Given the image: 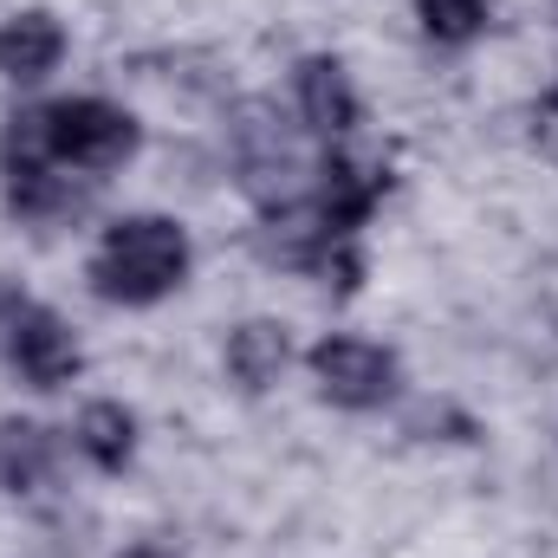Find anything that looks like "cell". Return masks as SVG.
Masks as SVG:
<instances>
[{
    "instance_id": "6da1fadb",
    "label": "cell",
    "mask_w": 558,
    "mask_h": 558,
    "mask_svg": "<svg viewBox=\"0 0 558 558\" xmlns=\"http://www.w3.org/2000/svg\"><path fill=\"white\" fill-rule=\"evenodd\" d=\"M189 279V234L169 215H124L92 254V292L111 305H156Z\"/></svg>"
},
{
    "instance_id": "7a4b0ae2",
    "label": "cell",
    "mask_w": 558,
    "mask_h": 558,
    "mask_svg": "<svg viewBox=\"0 0 558 558\" xmlns=\"http://www.w3.org/2000/svg\"><path fill=\"white\" fill-rule=\"evenodd\" d=\"M0 175H7V208H13L20 221H65V215H78V202H85V189L52 162V149H46V118H39V111L7 118V131H0Z\"/></svg>"
},
{
    "instance_id": "3957f363",
    "label": "cell",
    "mask_w": 558,
    "mask_h": 558,
    "mask_svg": "<svg viewBox=\"0 0 558 558\" xmlns=\"http://www.w3.org/2000/svg\"><path fill=\"white\" fill-rule=\"evenodd\" d=\"M39 118H46V149H52L59 169L105 175V169L137 156V118L111 98H59Z\"/></svg>"
},
{
    "instance_id": "277c9868",
    "label": "cell",
    "mask_w": 558,
    "mask_h": 558,
    "mask_svg": "<svg viewBox=\"0 0 558 558\" xmlns=\"http://www.w3.org/2000/svg\"><path fill=\"white\" fill-rule=\"evenodd\" d=\"M0 357L33 390H59V384L78 377V338H72V325L52 305L26 299L13 286H0Z\"/></svg>"
},
{
    "instance_id": "5b68a950",
    "label": "cell",
    "mask_w": 558,
    "mask_h": 558,
    "mask_svg": "<svg viewBox=\"0 0 558 558\" xmlns=\"http://www.w3.org/2000/svg\"><path fill=\"white\" fill-rule=\"evenodd\" d=\"M305 364L318 377V397L338 410H384L397 397V357L371 338H325Z\"/></svg>"
},
{
    "instance_id": "8992f818",
    "label": "cell",
    "mask_w": 558,
    "mask_h": 558,
    "mask_svg": "<svg viewBox=\"0 0 558 558\" xmlns=\"http://www.w3.org/2000/svg\"><path fill=\"white\" fill-rule=\"evenodd\" d=\"M325 182H318V221L338 234V241H357V228L377 215V202H384V189H390V175L377 169V162H357V156H331L325 169H318Z\"/></svg>"
},
{
    "instance_id": "52a82bcc",
    "label": "cell",
    "mask_w": 558,
    "mask_h": 558,
    "mask_svg": "<svg viewBox=\"0 0 558 558\" xmlns=\"http://www.w3.org/2000/svg\"><path fill=\"white\" fill-rule=\"evenodd\" d=\"M234 162H241V182L260 195V202H286V175L299 169V149L292 137L274 124V111H247L241 131H234Z\"/></svg>"
},
{
    "instance_id": "ba28073f",
    "label": "cell",
    "mask_w": 558,
    "mask_h": 558,
    "mask_svg": "<svg viewBox=\"0 0 558 558\" xmlns=\"http://www.w3.org/2000/svg\"><path fill=\"white\" fill-rule=\"evenodd\" d=\"M299 118L318 131V137H344L357 124V85L338 59H305L299 65Z\"/></svg>"
},
{
    "instance_id": "9c48e42d",
    "label": "cell",
    "mask_w": 558,
    "mask_h": 558,
    "mask_svg": "<svg viewBox=\"0 0 558 558\" xmlns=\"http://www.w3.org/2000/svg\"><path fill=\"white\" fill-rule=\"evenodd\" d=\"M59 59H65V26H59L52 13L33 7V13L0 20V78L33 85V78H46Z\"/></svg>"
},
{
    "instance_id": "30bf717a",
    "label": "cell",
    "mask_w": 558,
    "mask_h": 558,
    "mask_svg": "<svg viewBox=\"0 0 558 558\" xmlns=\"http://www.w3.org/2000/svg\"><path fill=\"white\" fill-rule=\"evenodd\" d=\"M286 364H292V338H286V325L274 318H247V325H234V338H228V377L241 384V390H274L279 377H286Z\"/></svg>"
},
{
    "instance_id": "8fae6325",
    "label": "cell",
    "mask_w": 558,
    "mask_h": 558,
    "mask_svg": "<svg viewBox=\"0 0 558 558\" xmlns=\"http://www.w3.org/2000/svg\"><path fill=\"white\" fill-rule=\"evenodd\" d=\"M52 474V435L39 422H0V487L33 494Z\"/></svg>"
},
{
    "instance_id": "7c38bea8",
    "label": "cell",
    "mask_w": 558,
    "mask_h": 558,
    "mask_svg": "<svg viewBox=\"0 0 558 558\" xmlns=\"http://www.w3.org/2000/svg\"><path fill=\"white\" fill-rule=\"evenodd\" d=\"M131 448H137V416H131L124 403H92V410L78 416V454H85L92 468L118 474V468L131 461Z\"/></svg>"
},
{
    "instance_id": "4fadbf2b",
    "label": "cell",
    "mask_w": 558,
    "mask_h": 558,
    "mask_svg": "<svg viewBox=\"0 0 558 558\" xmlns=\"http://www.w3.org/2000/svg\"><path fill=\"white\" fill-rule=\"evenodd\" d=\"M422 33L441 46H468L487 33V0H422Z\"/></svg>"
},
{
    "instance_id": "5bb4252c",
    "label": "cell",
    "mask_w": 558,
    "mask_h": 558,
    "mask_svg": "<svg viewBox=\"0 0 558 558\" xmlns=\"http://www.w3.org/2000/svg\"><path fill=\"white\" fill-rule=\"evenodd\" d=\"M533 143H539L546 156H558V85L533 105Z\"/></svg>"
},
{
    "instance_id": "9a60e30c",
    "label": "cell",
    "mask_w": 558,
    "mask_h": 558,
    "mask_svg": "<svg viewBox=\"0 0 558 558\" xmlns=\"http://www.w3.org/2000/svg\"><path fill=\"white\" fill-rule=\"evenodd\" d=\"M118 558H175V553H162V546H131V553H118Z\"/></svg>"
}]
</instances>
